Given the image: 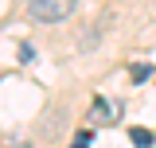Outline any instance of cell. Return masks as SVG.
<instances>
[{"mask_svg": "<svg viewBox=\"0 0 156 148\" xmlns=\"http://www.w3.org/2000/svg\"><path fill=\"white\" fill-rule=\"evenodd\" d=\"M20 58H23V62H31V58H35V47H31V43H23V47H20Z\"/></svg>", "mask_w": 156, "mask_h": 148, "instance_id": "6", "label": "cell"}, {"mask_svg": "<svg viewBox=\"0 0 156 148\" xmlns=\"http://www.w3.org/2000/svg\"><path fill=\"white\" fill-rule=\"evenodd\" d=\"M117 113H113V105L105 101V97H94V121L98 125H105V121H113Z\"/></svg>", "mask_w": 156, "mask_h": 148, "instance_id": "2", "label": "cell"}, {"mask_svg": "<svg viewBox=\"0 0 156 148\" xmlns=\"http://www.w3.org/2000/svg\"><path fill=\"white\" fill-rule=\"evenodd\" d=\"M90 140H94V132H90V129H82V132H74V144H90Z\"/></svg>", "mask_w": 156, "mask_h": 148, "instance_id": "7", "label": "cell"}, {"mask_svg": "<svg viewBox=\"0 0 156 148\" xmlns=\"http://www.w3.org/2000/svg\"><path fill=\"white\" fill-rule=\"evenodd\" d=\"M129 136H133V144H140V148L156 140V136H152V129H140V125H133V129H129Z\"/></svg>", "mask_w": 156, "mask_h": 148, "instance_id": "3", "label": "cell"}, {"mask_svg": "<svg viewBox=\"0 0 156 148\" xmlns=\"http://www.w3.org/2000/svg\"><path fill=\"white\" fill-rule=\"evenodd\" d=\"M148 74H152V66H144V62H136V66H133V82H144Z\"/></svg>", "mask_w": 156, "mask_h": 148, "instance_id": "4", "label": "cell"}, {"mask_svg": "<svg viewBox=\"0 0 156 148\" xmlns=\"http://www.w3.org/2000/svg\"><path fill=\"white\" fill-rule=\"evenodd\" d=\"M78 8V0H27V16L35 23H62Z\"/></svg>", "mask_w": 156, "mask_h": 148, "instance_id": "1", "label": "cell"}, {"mask_svg": "<svg viewBox=\"0 0 156 148\" xmlns=\"http://www.w3.org/2000/svg\"><path fill=\"white\" fill-rule=\"evenodd\" d=\"M94 43H98V31H86V35H82V43H78V47H82V51H90Z\"/></svg>", "mask_w": 156, "mask_h": 148, "instance_id": "5", "label": "cell"}]
</instances>
